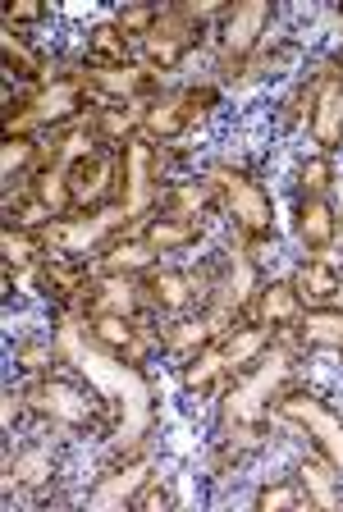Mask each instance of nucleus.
I'll return each instance as SVG.
<instances>
[{
  "label": "nucleus",
  "mask_w": 343,
  "mask_h": 512,
  "mask_svg": "<svg viewBox=\"0 0 343 512\" xmlns=\"http://www.w3.org/2000/svg\"><path fill=\"white\" fill-rule=\"evenodd\" d=\"M55 348L65 352V362L78 366V375H87V380L97 384L101 398H110V412H119V426H115L110 448H115L119 458L133 453L151 430V384H147V375H142L133 362L106 352L92 334H87V325H78V320H65V325H60V343H55Z\"/></svg>",
  "instance_id": "1"
},
{
  "label": "nucleus",
  "mask_w": 343,
  "mask_h": 512,
  "mask_svg": "<svg viewBox=\"0 0 343 512\" xmlns=\"http://www.w3.org/2000/svg\"><path fill=\"white\" fill-rule=\"evenodd\" d=\"M206 183H211L215 202L234 215L238 234H243L247 243L275 238V206H270L266 188H261L252 174L234 170V165H211V170H206Z\"/></svg>",
  "instance_id": "2"
},
{
  "label": "nucleus",
  "mask_w": 343,
  "mask_h": 512,
  "mask_svg": "<svg viewBox=\"0 0 343 512\" xmlns=\"http://www.w3.org/2000/svg\"><path fill=\"white\" fill-rule=\"evenodd\" d=\"M289 371L293 366H289V348H284V343L261 352L257 366H252L243 380H234V389L225 394V426H252L261 416V407L279 394V384L289 380Z\"/></svg>",
  "instance_id": "3"
},
{
  "label": "nucleus",
  "mask_w": 343,
  "mask_h": 512,
  "mask_svg": "<svg viewBox=\"0 0 343 512\" xmlns=\"http://www.w3.org/2000/svg\"><path fill=\"white\" fill-rule=\"evenodd\" d=\"M23 403L33 407V412L51 416L55 426H65V430H97L101 416L110 412V403L87 398L83 389H74L69 380H55V375H42V380L23 394Z\"/></svg>",
  "instance_id": "4"
},
{
  "label": "nucleus",
  "mask_w": 343,
  "mask_h": 512,
  "mask_svg": "<svg viewBox=\"0 0 343 512\" xmlns=\"http://www.w3.org/2000/svg\"><path fill=\"white\" fill-rule=\"evenodd\" d=\"M87 106V74H74V78H55L46 83L37 96H28V106L10 119V133H28L33 124H69L78 119V110Z\"/></svg>",
  "instance_id": "5"
},
{
  "label": "nucleus",
  "mask_w": 343,
  "mask_h": 512,
  "mask_svg": "<svg viewBox=\"0 0 343 512\" xmlns=\"http://www.w3.org/2000/svg\"><path fill=\"white\" fill-rule=\"evenodd\" d=\"M279 416L298 421V426L307 430L311 439H316V453H321V458L330 462V467L339 471V480H343V416L330 412L321 398H311V394L279 398Z\"/></svg>",
  "instance_id": "6"
},
{
  "label": "nucleus",
  "mask_w": 343,
  "mask_h": 512,
  "mask_svg": "<svg viewBox=\"0 0 343 512\" xmlns=\"http://www.w3.org/2000/svg\"><path fill=\"white\" fill-rule=\"evenodd\" d=\"M215 92L211 87H188V92H161L142 110V138H161L174 142L183 128H193L202 119V106H211Z\"/></svg>",
  "instance_id": "7"
},
{
  "label": "nucleus",
  "mask_w": 343,
  "mask_h": 512,
  "mask_svg": "<svg viewBox=\"0 0 343 512\" xmlns=\"http://www.w3.org/2000/svg\"><path fill=\"white\" fill-rule=\"evenodd\" d=\"M124 220H129V211H124V202H115V206H106V211L83 215V220H51L42 229V238H46V247H55V252L83 256V252H92L106 234H115Z\"/></svg>",
  "instance_id": "8"
},
{
  "label": "nucleus",
  "mask_w": 343,
  "mask_h": 512,
  "mask_svg": "<svg viewBox=\"0 0 343 512\" xmlns=\"http://www.w3.org/2000/svg\"><path fill=\"white\" fill-rule=\"evenodd\" d=\"M197 32H202V23L188 19L183 10H165L161 23L151 28V37H142V55L151 60V69L161 64V69H174V64L188 60V51L197 46Z\"/></svg>",
  "instance_id": "9"
},
{
  "label": "nucleus",
  "mask_w": 343,
  "mask_h": 512,
  "mask_svg": "<svg viewBox=\"0 0 343 512\" xmlns=\"http://www.w3.org/2000/svg\"><path fill=\"white\" fill-rule=\"evenodd\" d=\"M270 23V5L266 0H247L234 14H225V28H220V55L225 60H247V55L261 46Z\"/></svg>",
  "instance_id": "10"
},
{
  "label": "nucleus",
  "mask_w": 343,
  "mask_h": 512,
  "mask_svg": "<svg viewBox=\"0 0 343 512\" xmlns=\"http://www.w3.org/2000/svg\"><path fill=\"white\" fill-rule=\"evenodd\" d=\"M151 78H156L151 64H92L87 69V87H97L101 101H115V106H124V101L133 106L138 96H147Z\"/></svg>",
  "instance_id": "11"
},
{
  "label": "nucleus",
  "mask_w": 343,
  "mask_h": 512,
  "mask_svg": "<svg viewBox=\"0 0 343 512\" xmlns=\"http://www.w3.org/2000/svg\"><path fill=\"white\" fill-rule=\"evenodd\" d=\"M115 170H119V160L110 156V151H92V156H83L78 165H69V192H74V211H87V206L97 211V206L110 197Z\"/></svg>",
  "instance_id": "12"
},
{
  "label": "nucleus",
  "mask_w": 343,
  "mask_h": 512,
  "mask_svg": "<svg viewBox=\"0 0 343 512\" xmlns=\"http://www.w3.org/2000/svg\"><path fill=\"white\" fill-rule=\"evenodd\" d=\"M311 138L321 151L343 147V78L321 74L316 83V110H311Z\"/></svg>",
  "instance_id": "13"
},
{
  "label": "nucleus",
  "mask_w": 343,
  "mask_h": 512,
  "mask_svg": "<svg viewBox=\"0 0 343 512\" xmlns=\"http://www.w3.org/2000/svg\"><path fill=\"white\" fill-rule=\"evenodd\" d=\"M92 279H97V270H87L78 256L55 252V256H46V261H37V284H42L55 302L83 298L87 288H92Z\"/></svg>",
  "instance_id": "14"
},
{
  "label": "nucleus",
  "mask_w": 343,
  "mask_h": 512,
  "mask_svg": "<svg viewBox=\"0 0 343 512\" xmlns=\"http://www.w3.org/2000/svg\"><path fill=\"white\" fill-rule=\"evenodd\" d=\"M151 165H156V151H151V138H133L124 147V170H129V188H124V211L142 215L151 211V197H156V179H151Z\"/></svg>",
  "instance_id": "15"
},
{
  "label": "nucleus",
  "mask_w": 343,
  "mask_h": 512,
  "mask_svg": "<svg viewBox=\"0 0 343 512\" xmlns=\"http://www.w3.org/2000/svg\"><path fill=\"white\" fill-rule=\"evenodd\" d=\"M147 480H151V462L147 458H133L129 467H119V471H110V476H101V485L87 494V508L106 512V508H119V503H133L142 494V485H147Z\"/></svg>",
  "instance_id": "16"
},
{
  "label": "nucleus",
  "mask_w": 343,
  "mask_h": 512,
  "mask_svg": "<svg viewBox=\"0 0 343 512\" xmlns=\"http://www.w3.org/2000/svg\"><path fill=\"white\" fill-rule=\"evenodd\" d=\"M142 307V284L133 275H97L92 279V316L133 320Z\"/></svg>",
  "instance_id": "17"
},
{
  "label": "nucleus",
  "mask_w": 343,
  "mask_h": 512,
  "mask_svg": "<svg viewBox=\"0 0 343 512\" xmlns=\"http://www.w3.org/2000/svg\"><path fill=\"white\" fill-rule=\"evenodd\" d=\"M293 288H298L302 307H330L334 298L343 293V275L334 270L330 256H311L307 266H298V275H293Z\"/></svg>",
  "instance_id": "18"
},
{
  "label": "nucleus",
  "mask_w": 343,
  "mask_h": 512,
  "mask_svg": "<svg viewBox=\"0 0 343 512\" xmlns=\"http://www.w3.org/2000/svg\"><path fill=\"white\" fill-rule=\"evenodd\" d=\"M87 334H92L106 352H115V357H124V362H133V366L147 357L142 330L133 325V320H124V316H92L87 320Z\"/></svg>",
  "instance_id": "19"
},
{
  "label": "nucleus",
  "mask_w": 343,
  "mask_h": 512,
  "mask_svg": "<svg viewBox=\"0 0 343 512\" xmlns=\"http://www.w3.org/2000/svg\"><path fill=\"white\" fill-rule=\"evenodd\" d=\"M252 316H257V325H266V330H279V325H298V316L307 307H302L298 288H293V279H279V284H266L257 288V302H252Z\"/></svg>",
  "instance_id": "20"
},
{
  "label": "nucleus",
  "mask_w": 343,
  "mask_h": 512,
  "mask_svg": "<svg viewBox=\"0 0 343 512\" xmlns=\"http://www.w3.org/2000/svg\"><path fill=\"white\" fill-rule=\"evenodd\" d=\"M151 302L161 311H188L202 293H197V279L183 275V270H147V284H142Z\"/></svg>",
  "instance_id": "21"
},
{
  "label": "nucleus",
  "mask_w": 343,
  "mask_h": 512,
  "mask_svg": "<svg viewBox=\"0 0 343 512\" xmlns=\"http://www.w3.org/2000/svg\"><path fill=\"white\" fill-rule=\"evenodd\" d=\"M5 471H10V485H23V490H42V485H51L55 476V444L51 439H42V444L23 448V453H14L10 462H5Z\"/></svg>",
  "instance_id": "22"
},
{
  "label": "nucleus",
  "mask_w": 343,
  "mask_h": 512,
  "mask_svg": "<svg viewBox=\"0 0 343 512\" xmlns=\"http://www.w3.org/2000/svg\"><path fill=\"white\" fill-rule=\"evenodd\" d=\"M334 234H339V220H334V206L325 197H302L298 202V238L311 252H330Z\"/></svg>",
  "instance_id": "23"
},
{
  "label": "nucleus",
  "mask_w": 343,
  "mask_h": 512,
  "mask_svg": "<svg viewBox=\"0 0 343 512\" xmlns=\"http://www.w3.org/2000/svg\"><path fill=\"white\" fill-rule=\"evenodd\" d=\"M156 256L161 252H156L151 243H142V238H124V243L110 247L92 270H97V275H133L138 279V275H147V270H156Z\"/></svg>",
  "instance_id": "24"
},
{
  "label": "nucleus",
  "mask_w": 343,
  "mask_h": 512,
  "mask_svg": "<svg viewBox=\"0 0 343 512\" xmlns=\"http://www.w3.org/2000/svg\"><path fill=\"white\" fill-rule=\"evenodd\" d=\"M298 339L307 348H334L343 352V307H311L298 316Z\"/></svg>",
  "instance_id": "25"
},
{
  "label": "nucleus",
  "mask_w": 343,
  "mask_h": 512,
  "mask_svg": "<svg viewBox=\"0 0 343 512\" xmlns=\"http://www.w3.org/2000/svg\"><path fill=\"white\" fill-rule=\"evenodd\" d=\"M197 234H202V224L197 220H179V215H156V220L142 224V243H151L156 252H179V247L197 243Z\"/></svg>",
  "instance_id": "26"
},
{
  "label": "nucleus",
  "mask_w": 343,
  "mask_h": 512,
  "mask_svg": "<svg viewBox=\"0 0 343 512\" xmlns=\"http://www.w3.org/2000/svg\"><path fill=\"white\" fill-rule=\"evenodd\" d=\"M215 339H220V330H215L206 316L179 320L174 330H165V352H170V357H179V362H193L197 352H206Z\"/></svg>",
  "instance_id": "27"
},
{
  "label": "nucleus",
  "mask_w": 343,
  "mask_h": 512,
  "mask_svg": "<svg viewBox=\"0 0 343 512\" xmlns=\"http://www.w3.org/2000/svg\"><path fill=\"white\" fill-rule=\"evenodd\" d=\"M87 64H129V37L119 23H97L87 37Z\"/></svg>",
  "instance_id": "28"
},
{
  "label": "nucleus",
  "mask_w": 343,
  "mask_h": 512,
  "mask_svg": "<svg viewBox=\"0 0 343 512\" xmlns=\"http://www.w3.org/2000/svg\"><path fill=\"white\" fill-rule=\"evenodd\" d=\"M165 202H170V215H179V220H197L202 224V211H211L215 192L211 183H174L170 192H165Z\"/></svg>",
  "instance_id": "29"
},
{
  "label": "nucleus",
  "mask_w": 343,
  "mask_h": 512,
  "mask_svg": "<svg viewBox=\"0 0 343 512\" xmlns=\"http://www.w3.org/2000/svg\"><path fill=\"white\" fill-rule=\"evenodd\" d=\"M270 334H275V330H266V325H247V330H238L234 339H225V343H220V352H225L229 371H238V366H243V362H252V357H261V352L270 348Z\"/></svg>",
  "instance_id": "30"
},
{
  "label": "nucleus",
  "mask_w": 343,
  "mask_h": 512,
  "mask_svg": "<svg viewBox=\"0 0 343 512\" xmlns=\"http://www.w3.org/2000/svg\"><path fill=\"white\" fill-rule=\"evenodd\" d=\"M220 375H229V362H225V352L220 348H206L197 352L193 362L183 366V389H193V394H206Z\"/></svg>",
  "instance_id": "31"
},
{
  "label": "nucleus",
  "mask_w": 343,
  "mask_h": 512,
  "mask_svg": "<svg viewBox=\"0 0 343 512\" xmlns=\"http://www.w3.org/2000/svg\"><path fill=\"white\" fill-rule=\"evenodd\" d=\"M302 490L311 494V508H339V490H334V480H339V471L330 467V462H302Z\"/></svg>",
  "instance_id": "32"
},
{
  "label": "nucleus",
  "mask_w": 343,
  "mask_h": 512,
  "mask_svg": "<svg viewBox=\"0 0 343 512\" xmlns=\"http://www.w3.org/2000/svg\"><path fill=\"white\" fill-rule=\"evenodd\" d=\"M321 83V78H316ZM316 83H298L284 101H279V128H298L302 119L311 124V110H316Z\"/></svg>",
  "instance_id": "33"
},
{
  "label": "nucleus",
  "mask_w": 343,
  "mask_h": 512,
  "mask_svg": "<svg viewBox=\"0 0 343 512\" xmlns=\"http://www.w3.org/2000/svg\"><path fill=\"white\" fill-rule=\"evenodd\" d=\"M37 156H42V151H37V142L28 138V133H10V138H5V156H0V174H5V183H10L19 170H28Z\"/></svg>",
  "instance_id": "34"
},
{
  "label": "nucleus",
  "mask_w": 343,
  "mask_h": 512,
  "mask_svg": "<svg viewBox=\"0 0 343 512\" xmlns=\"http://www.w3.org/2000/svg\"><path fill=\"white\" fill-rule=\"evenodd\" d=\"M0 46H5V64H10L19 78H42V60H37V55L23 46V37L14 28L0 37Z\"/></svg>",
  "instance_id": "35"
},
{
  "label": "nucleus",
  "mask_w": 343,
  "mask_h": 512,
  "mask_svg": "<svg viewBox=\"0 0 343 512\" xmlns=\"http://www.w3.org/2000/svg\"><path fill=\"white\" fill-rule=\"evenodd\" d=\"M257 508L261 512H279V508H311V494L302 490V480L298 485H270V490H261L257 494Z\"/></svg>",
  "instance_id": "36"
},
{
  "label": "nucleus",
  "mask_w": 343,
  "mask_h": 512,
  "mask_svg": "<svg viewBox=\"0 0 343 512\" xmlns=\"http://www.w3.org/2000/svg\"><path fill=\"white\" fill-rule=\"evenodd\" d=\"M330 179H334V165H330V156H311L307 165H302V174H298V188H302V197H325L330 192Z\"/></svg>",
  "instance_id": "37"
},
{
  "label": "nucleus",
  "mask_w": 343,
  "mask_h": 512,
  "mask_svg": "<svg viewBox=\"0 0 343 512\" xmlns=\"http://www.w3.org/2000/svg\"><path fill=\"white\" fill-rule=\"evenodd\" d=\"M161 14L165 10H156V5H133V10H119V32H124V37H151V28H156V23H161Z\"/></svg>",
  "instance_id": "38"
},
{
  "label": "nucleus",
  "mask_w": 343,
  "mask_h": 512,
  "mask_svg": "<svg viewBox=\"0 0 343 512\" xmlns=\"http://www.w3.org/2000/svg\"><path fill=\"white\" fill-rule=\"evenodd\" d=\"M14 362L23 366V371L33 375H46V366L55 362V348L46 339H33V343H19V352H14Z\"/></svg>",
  "instance_id": "39"
},
{
  "label": "nucleus",
  "mask_w": 343,
  "mask_h": 512,
  "mask_svg": "<svg viewBox=\"0 0 343 512\" xmlns=\"http://www.w3.org/2000/svg\"><path fill=\"white\" fill-rule=\"evenodd\" d=\"M42 5H10V10H5V23H10V28H14V23H33V19H42Z\"/></svg>",
  "instance_id": "40"
},
{
  "label": "nucleus",
  "mask_w": 343,
  "mask_h": 512,
  "mask_svg": "<svg viewBox=\"0 0 343 512\" xmlns=\"http://www.w3.org/2000/svg\"><path fill=\"white\" fill-rule=\"evenodd\" d=\"M19 403H23V398H14V389H5V430L14 426V416H19Z\"/></svg>",
  "instance_id": "41"
}]
</instances>
